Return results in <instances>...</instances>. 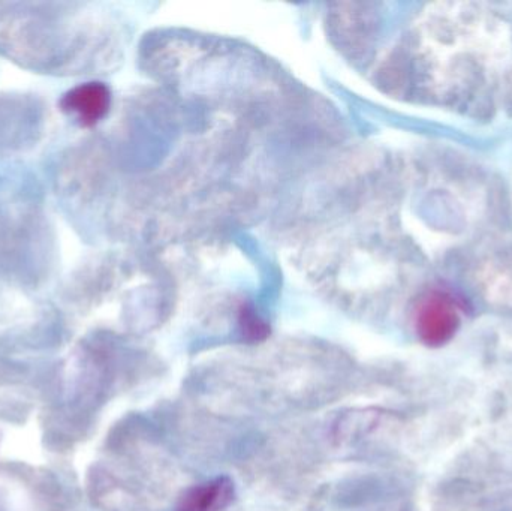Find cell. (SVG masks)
I'll return each mask as SVG.
<instances>
[{
    "label": "cell",
    "mask_w": 512,
    "mask_h": 511,
    "mask_svg": "<svg viewBox=\"0 0 512 511\" xmlns=\"http://www.w3.org/2000/svg\"><path fill=\"white\" fill-rule=\"evenodd\" d=\"M63 108L84 125H95L110 108V90L101 83L84 84L66 95Z\"/></svg>",
    "instance_id": "3957f363"
},
{
    "label": "cell",
    "mask_w": 512,
    "mask_h": 511,
    "mask_svg": "<svg viewBox=\"0 0 512 511\" xmlns=\"http://www.w3.org/2000/svg\"><path fill=\"white\" fill-rule=\"evenodd\" d=\"M234 495V483L228 477H218L185 492L177 511H224L233 503Z\"/></svg>",
    "instance_id": "7a4b0ae2"
},
{
    "label": "cell",
    "mask_w": 512,
    "mask_h": 511,
    "mask_svg": "<svg viewBox=\"0 0 512 511\" xmlns=\"http://www.w3.org/2000/svg\"><path fill=\"white\" fill-rule=\"evenodd\" d=\"M459 324L456 303L445 294H430L418 305L415 326L421 341L430 347L447 344L459 329Z\"/></svg>",
    "instance_id": "6da1fadb"
},
{
    "label": "cell",
    "mask_w": 512,
    "mask_h": 511,
    "mask_svg": "<svg viewBox=\"0 0 512 511\" xmlns=\"http://www.w3.org/2000/svg\"><path fill=\"white\" fill-rule=\"evenodd\" d=\"M243 329L254 339L264 338L265 333H267L264 323L259 321L258 317H255L251 312H246V314L243 315Z\"/></svg>",
    "instance_id": "277c9868"
}]
</instances>
